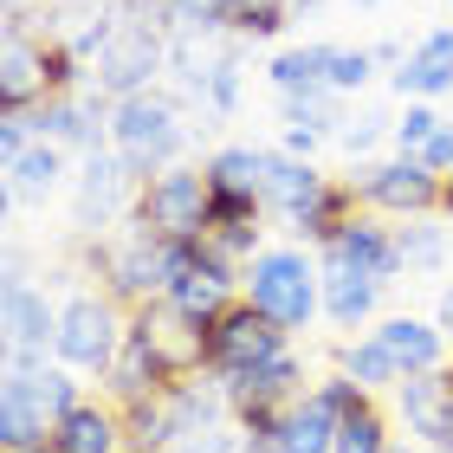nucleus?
I'll return each mask as SVG.
<instances>
[{
  "label": "nucleus",
  "instance_id": "obj_1",
  "mask_svg": "<svg viewBox=\"0 0 453 453\" xmlns=\"http://www.w3.org/2000/svg\"><path fill=\"white\" fill-rule=\"evenodd\" d=\"M246 304H259L285 331H304V324L318 318V304H324V273L298 246H273V253H259L246 265Z\"/></svg>",
  "mask_w": 453,
  "mask_h": 453
},
{
  "label": "nucleus",
  "instance_id": "obj_2",
  "mask_svg": "<svg viewBox=\"0 0 453 453\" xmlns=\"http://www.w3.org/2000/svg\"><path fill=\"white\" fill-rule=\"evenodd\" d=\"M111 142L136 175H150V169L181 156L188 130H181V111L162 91H136V97H123V104H111Z\"/></svg>",
  "mask_w": 453,
  "mask_h": 453
},
{
  "label": "nucleus",
  "instance_id": "obj_3",
  "mask_svg": "<svg viewBox=\"0 0 453 453\" xmlns=\"http://www.w3.org/2000/svg\"><path fill=\"white\" fill-rule=\"evenodd\" d=\"M208 208H214L208 169H162L156 181H142L130 226H142V234H169V240H201V234H208Z\"/></svg>",
  "mask_w": 453,
  "mask_h": 453
},
{
  "label": "nucleus",
  "instance_id": "obj_4",
  "mask_svg": "<svg viewBox=\"0 0 453 453\" xmlns=\"http://www.w3.org/2000/svg\"><path fill=\"white\" fill-rule=\"evenodd\" d=\"M130 331L150 343V357L162 363V376H169V382L208 376V363H214V324H195L188 311H175L169 298H150V304H136Z\"/></svg>",
  "mask_w": 453,
  "mask_h": 453
},
{
  "label": "nucleus",
  "instance_id": "obj_5",
  "mask_svg": "<svg viewBox=\"0 0 453 453\" xmlns=\"http://www.w3.org/2000/svg\"><path fill=\"white\" fill-rule=\"evenodd\" d=\"M169 65V39H162V27H150V19H117V39L104 52H97V91L111 97V104H123V97L150 91V78Z\"/></svg>",
  "mask_w": 453,
  "mask_h": 453
},
{
  "label": "nucleus",
  "instance_id": "obj_6",
  "mask_svg": "<svg viewBox=\"0 0 453 453\" xmlns=\"http://www.w3.org/2000/svg\"><path fill=\"white\" fill-rule=\"evenodd\" d=\"M349 188H357V201H369V208H382V214H447V181L415 156L357 169Z\"/></svg>",
  "mask_w": 453,
  "mask_h": 453
},
{
  "label": "nucleus",
  "instance_id": "obj_7",
  "mask_svg": "<svg viewBox=\"0 0 453 453\" xmlns=\"http://www.w3.org/2000/svg\"><path fill=\"white\" fill-rule=\"evenodd\" d=\"M117 349H123V324H117L111 298L78 292L65 311H58V363L65 369H97V376H104L117 363Z\"/></svg>",
  "mask_w": 453,
  "mask_h": 453
},
{
  "label": "nucleus",
  "instance_id": "obj_8",
  "mask_svg": "<svg viewBox=\"0 0 453 453\" xmlns=\"http://www.w3.org/2000/svg\"><path fill=\"white\" fill-rule=\"evenodd\" d=\"M0 331H7V369H39L46 357H58V304L39 285H7Z\"/></svg>",
  "mask_w": 453,
  "mask_h": 453
},
{
  "label": "nucleus",
  "instance_id": "obj_9",
  "mask_svg": "<svg viewBox=\"0 0 453 453\" xmlns=\"http://www.w3.org/2000/svg\"><path fill=\"white\" fill-rule=\"evenodd\" d=\"M402 421L427 453H453V369H421L395 382Z\"/></svg>",
  "mask_w": 453,
  "mask_h": 453
},
{
  "label": "nucleus",
  "instance_id": "obj_10",
  "mask_svg": "<svg viewBox=\"0 0 453 453\" xmlns=\"http://www.w3.org/2000/svg\"><path fill=\"white\" fill-rule=\"evenodd\" d=\"M285 324H273L259 311V304H234L220 324H214V376H234V369H253V363H265V357H279L285 349Z\"/></svg>",
  "mask_w": 453,
  "mask_h": 453
},
{
  "label": "nucleus",
  "instance_id": "obj_11",
  "mask_svg": "<svg viewBox=\"0 0 453 453\" xmlns=\"http://www.w3.org/2000/svg\"><path fill=\"white\" fill-rule=\"evenodd\" d=\"M46 97H52V58H46V39L7 33V52H0V111H39Z\"/></svg>",
  "mask_w": 453,
  "mask_h": 453
},
{
  "label": "nucleus",
  "instance_id": "obj_12",
  "mask_svg": "<svg viewBox=\"0 0 453 453\" xmlns=\"http://www.w3.org/2000/svg\"><path fill=\"white\" fill-rule=\"evenodd\" d=\"M136 169L123 156H97L85 162L78 175V226H97V220H117V214H136Z\"/></svg>",
  "mask_w": 453,
  "mask_h": 453
},
{
  "label": "nucleus",
  "instance_id": "obj_13",
  "mask_svg": "<svg viewBox=\"0 0 453 453\" xmlns=\"http://www.w3.org/2000/svg\"><path fill=\"white\" fill-rule=\"evenodd\" d=\"M324 259H337V265H357V273H369V279H395L402 273V246H395V234L388 226H376V220H349L337 240H324Z\"/></svg>",
  "mask_w": 453,
  "mask_h": 453
},
{
  "label": "nucleus",
  "instance_id": "obj_14",
  "mask_svg": "<svg viewBox=\"0 0 453 453\" xmlns=\"http://www.w3.org/2000/svg\"><path fill=\"white\" fill-rule=\"evenodd\" d=\"M337 408L318 395V388H304L298 402H285L279 415V434H273V453H337Z\"/></svg>",
  "mask_w": 453,
  "mask_h": 453
},
{
  "label": "nucleus",
  "instance_id": "obj_15",
  "mask_svg": "<svg viewBox=\"0 0 453 453\" xmlns=\"http://www.w3.org/2000/svg\"><path fill=\"white\" fill-rule=\"evenodd\" d=\"M395 91H402V97H415V104H427V97L453 91V27L427 33V39H415V52H402V65H395Z\"/></svg>",
  "mask_w": 453,
  "mask_h": 453
},
{
  "label": "nucleus",
  "instance_id": "obj_16",
  "mask_svg": "<svg viewBox=\"0 0 453 453\" xmlns=\"http://www.w3.org/2000/svg\"><path fill=\"white\" fill-rule=\"evenodd\" d=\"M7 382L27 395V408L46 427H58L78 408V382H72V369H58V363H39V369H7Z\"/></svg>",
  "mask_w": 453,
  "mask_h": 453
},
{
  "label": "nucleus",
  "instance_id": "obj_17",
  "mask_svg": "<svg viewBox=\"0 0 453 453\" xmlns=\"http://www.w3.org/2000/svg\"><path fill=\"white\" fill-rule=\"evenodd\" d=\"M117 447H123V415H111L97 402H78L52 427V453H117Z\"/></svg>",
  "mask_w": 453,
  "mask_h": 453
},
{
  "label": "nucleus",
  "instance_id": "obj_18",
  "mask_svg": "<svg viewBox=\"0 0 453 453\" xmlns=\"http://www.w3.org/2000/svg\"><path fill=\"white\" fill-rule=\"evenodd\" d=\"M376 337H382V349H388V357H395V369H402V376L441 369V349H447L441 324H427V318H388Z\"/></svg>",
  "mask_w": 453,
  "mask_h": 453
},
{
  "label": "nucleus",
  "instance_id": "obj_19",
  "mask_svg": "<svg viewBox=\"0 0 453 453\" xmlns=\"http://www.w3.org/2000/svg\"><path fill=\"white\" fill-rule=\"evenodd\" d=\"M318 273H324V311H331V324H363L369 311H376L382 279L357 273V265H337V259H324Z\"/></svg>",
  "mask_w": 453,
  "mask_h": 453
},
{
  "label": "nucleus",
  "instance_id": "obj_20",
  "mask_svg": "<svg viewBox=\"0 0 453 453\" xmlns=\"http://www.w3.org/2000/svg\"><path fill=\"white\" fill-rule=\"evenodd\" d=\"M318 188H324V175L311 169V156H292V150H273V156H265V208L292 214V208H304Z\"/></svg>",
  "mask_w": 453,
  "mask_h": 453
},
{
  "label": "nucleus",
  "instance_id": "obj_21",
  "mask_svg": "<svg viewBox=\"0 0 453 453\" xmlns=\"http://www.w3.org/2000/svg\"><path fill=\"white\" fill-rule=\"evenodd\" d=\"M349 208H357V188H349V181H324V188H318L311 201H304V208H292L285 220H292L304 240H318V246H324V240H337L343 226L357 220Z\"/></svg>",
  "mask_w": 453,
  "mask_h": 453
},
{
  "label": "nucleus",
  "instance_id": "obj_22",
  "mask_svg": "<svg viewBox=\"0 0 453 453\" xmlns=\"http://www.w3.org/2000/svg\"><path fill=\"white\" fill-rule=\"evenodd\" d=\"M265 156H273V150H246V142L214 150V156H208V188H214V195L265 201Z\"/></svg>",
  "mask_w": 453,
  "mask_h": 453
},
{
  "label": "nucleus",
  "instance_id": "obj_23",
  "mask_svg": "<svg viewBox=\"0 0 453 453\" xmlns=\"http://www.w3.org/2000/svg\"><path fill=\"white\" fill-rule=\"evenodd\" d=\"M58 175H65V156H58V142L39 136L27 156L7 162V201H13V208H19V201H46L58 188Z\"/></svg>",
  "mask_w": 453,
  "mask_h": 453
},
{
  "label": "nucleus",
  "instance_id": "obj_24",
  "mask_svg": "<svg viewBox=\"0 0 453 453\" xmlns=\"http://www.w3.org/2000/svg\"><path fill=\"white\" fill-rule=\"evenodd\" d=\"M39 447H52V427L27 408L13 382H0V453H39Z\"/></svg>",
  "mask_w": 453,
  "mask_h": 453
},
{
  "label": "nucleus",
  "instance_id": "obj_25",
  "mask_svg": "<svg viewBox=\"0 0 453 453\" xmlns=\"http://www.w3.org/2000/svg\"><path fill=\"white\" fill-rule=\"evenodd\" d=\"M337 369H343L349 382H363L369 395H376V388H395V382H402V369H395V357H388V349H382V337L343 343V357H337Z\"/></svg>",
  "mask_w": 453,
  "mask_h": 453
},
{
  "label": "nucleus",
  "instance_id": "obj_26",
  "mask_svg": "<svg viewBox=\"0 0 453 453\" xmlns=\"http://www.w3.org/2000/svg\"><path fill=\"white\" fill-rule=\"evenodd\" d=\"M265 72H273V85L285 97H292V91H318L324 72H331V46H292V52H279Z\"/></svg>",
  "mask_w": 453,
  "mask_h": 453
},
{
  "label": "nucleus",
  "instance_id": "obj_27",
  "mask_svg": "<svg viewBox=\"0 0 453 453\" xmlns=\"http://www.w3.org/2000/svg\"><path fill=\"white\" fill-rule=\"evenodd\" d=\"M188 91H195L208 111H220V117H226V111L240 104V52H214V58H208V72H201Z\"/></svg>",
  "mask_w": 453,
  "mask_h": 453
},
{
  "label": "nucleus",
  "instance_id": "obj_28",
  "mask_svg": "<svg viewBox=\"0 0 453 453\" xmlns=\"http://www.w3.org/2000/svg\"><path fill=\"white\" fill-rule=\"evenodd\" d=\"M169 27L208 39L220 27H240V0H169Z\"/></svg>",
  "mask_w": 453,
  "mask_h": 453
},
{
  "label": "nucleus",
  "instance_id": "obj_29",
  "mask_svg": "<svg viewBox=\"0 0 453 453\" xmlns=\"http://www.w3.org/2000/svg\"><path fill=\"white\" fill-rule=\"evenodd\" d=\"M337 453H388V421L376 402H363L357 415L337 421Z\"/></svg>",
  "mask_w": 453,
  "mask_h": 453
},
{
  "label": "nucleus",
  "instance_id": "obj_30",
  "mask_svg": "<svg viewBox=\"0 0 453 453\" xmlns=\"http://www.w3.org/2000/svg\"><path fill=\"white\" fill-rule=\"evenodd\" d=\"M441 123H447V117H434L427 104H408L395 123H388V136H395V156H415V162H421V156H427V142L441 136Z\"/></svg>",
  "mask_w": 453,
  "mask_h": 453
},
{
  "label": "nucleus",
  "instance_id": "obj_31",
  "mask_svg": "<svg viewBox=\"0 0 453 453\" xmlns=\"http://www.w3.org/2000/svg\"><path fill=\"white\" fill-rule=\"evenodd\" d=\"M395 246H402V265H421V273L453 253V246H447V226H427V214H421V226H402Z\"/></svg>",
  "mask_w": 453,
  "mask_h": 453
},
{
  "label": "nucleus",
  "instance_id": "obj_32",
  "mask_svg": "<svg viewBox=\"0 0 453 453\" xmlns=\"http://www.w3.org/2000/svg\"><path fill=\"white\" fill-rule=\"evenodd\" d=\"M369 72H376V46H331V72H324V85H331V91H363Z\"/></svg>",
  "mask_w": 453,
  "mask_h": 453
},
{
  "label": "nucleus",
  "instance_id": "obj_33",
  "mask_svg": "<svg viewBox=\"0 0 453 453\" xmlns=\"http://www.w3.org/2000/svg\"><path fill=\"white\" fill-rule=\"evenodd\" d=\"M421 162H427V169H434L441 181L453 175V123H441V136H434V142H427V156H421Z\"/></svg>",
  "mask_w": 453,
  "mask_h": 453
},
{
  "label": "nucleus",
  "instance_id": "obj_34",
  "mask_svg": "<svg viewBox=\"0 0 453 453\" xmlns=\"http://www.w3.org/2000/svg\"><path fill=\"white\" fill-rule=\"evenodd\" d=\"M376 136H382V117H357V123H349V130H343L337 142H343V150H369Z\"/></svg>",
  "mask_w": 453,
  "mask_h": 453
},
{
  "label": "nucleus",
  "instance_id": "obj_35",
  "mask_svg": "<svg viewBox=\"0 0 453 453\" xmlns=\"http://www.w3.org/2000/svg\"><path fill=\"white\" fill-rule=\"evenodd\" d=\"M434 324H441V337L453 343V285H447V292H441V318H434Z\"/></svg>",
  "mask_w": 453,
  "mask_h": 453
},
{
  "label": "nucleus",
  "instance_id": "obj_36",
  "mask_svg": "<svg viewBox=\"0 0 453 453\" xmlns=\"http://www.w3.org/2000/svg\"><path fill=\"white\" fill-rule=\"evenodd\" d=\"M253 7H285V0H240V13H253Z\"/></svg>",
  "mask_w": 453,
  "mask_h": 453
},
{
  "label": "nucleus",
  "instance_id": "obj_37",
  "mask_svg": "<svg viewBox=\"0 0 453 453\" xmlns=\"http://www.w3.org/2000/svg\"><path fill=\"white\" fill-rule=\"evenodd\" d=\"M388 453H421V447H395V441H388Z\"/></svg>",
  "mask_w": 453,
  "mask_h": 453
},
{
  "label": "nucleus",
  "instance_id": "obj_38",
  "mask_svg": "<svg viewBox=\"0 0 453 453\" xmlns=\"http://www.w3.org/2000/svg\"><path fill=\"white\" fill-rule=\"evenodd\" d=\"M447 214H453V175H447Z\"/></svg>",
  "mask_w": 453,
  "mask_h": 453
},
{
  "label": "nucleus",
  "instance_id": "obj_39",
  "mask_svg": "<svg viewBox=\"0 0 453 453\" xmlns=\"http://www.w3.org/2000/svg\"><path fill=\"white\" fill-rule=\"evenodd\" d=\"M349 7H382V0H349Z\"/></svg>",
  "mask_w": 453,
  "mask_h": 453
}]
</instances>
